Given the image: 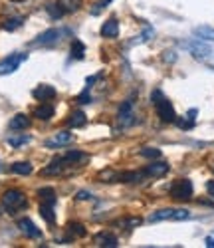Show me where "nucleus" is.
I'll return each mask as SVG.
<instances>
[{
	"label": "nucleus",
	"instance_id": "obj_34",
	"mask_svg": "<svg viewBox=\"0 0 214 248\" xmlns=\"http://www.w3.org/2000/svg\"><path fill=\"white\" fill-rule=\"evenodd\" d=\"M46 10H48V14H50L52 18H60V16L63 14V12H61V8H60L58 4H48V6H46Z\"/></svg>",
	"mask_w": 214,
	"mask_h": 248
},
{
	"label": "nucleus",
	"instance_id": "obj_30",
	"mask_svg": "<svg viewBox=\"0 0 214 248\" xmlns=\"http://www.w3.org/2000/svg\"><path fill=\"white\" fill-rule=\"evenodd\" d=\"M99 181L101 183H117V173L111 169H105L99 173Z\"/></svg>",
	"mask_w": 214,
	"mask_h": 248
},
{
	"label": "nucleus",
	"instance_id": "obj_27",
	"mask_svg": "<svg viewBox=\"0 0 214 248\" xmlns=\"http://www.w3.org/2000/svg\"><path fill=\"white\" fill-rule=\"evenodd\" d=\"M85 56V46L81 40H74L72 42V60H83Z\"/></svg>",
	"mask_w": 214,
	"mask_h": 248
},
{
	"label": "nucleus",
	"instance_id": "obj_6",
	"mask_svg": "<svg viewBox=\"0 0 214 248\" xmlns=\"http://www.w3.org/2000/svg\"><path fill=\"white\" fill-rule=\"evenodd\" d=\"M28 56L26 54H12L8 58H4L2 62H0V76H4V74H12L20 68V64L22 62H26Z\"/></svg>",
	"mask_w": 214,
	"mask_h": 248
},
{
	"label": "nucleus",
	"instance_id": "obj_12",
	"mask_svg": "<svg viewBox=\"0 0 214 248\" xmlns=\"http://www.w3.org/2000/svg\"><path fill=\"white\" fill-rule=\"evenodd\" d=\"M54 113H56L54 106L52 103H46V101H42L40 106L34 109V117H38L40 121H50L54 117Z\"/></svg>",
	"mask_w": 214,
	"mask_h": 248
},
{
	"label": "nucleus",
	"instance_id": "obj_22",
	"mask_svg": "<svg viewBox=\"0 0 214 248\" xmlns=\"http://www.w3.org/2000/svg\"><path fill=\"white\" fill-rule=\"evenodd\" d=\"M40 215H42V218H44L48 224H56V213H54V206H52V204L42 202V206H40Z\"/></svg>",
	"mask_w": 214,
	"mask_h": 248
},
{
	"label": "nucleus",
	"instance_id": "obj_19",
	"mask_svg": "<svg viewBox=\"0 0 214 248\" xmlns=\"http://www.w3.org/2000/svg\"><path fill=\"white\" fill-rule=\"evenodd\" d=\"M58 6L63 14H74L81 8V0H58Z\"/></svg>",
	"mask_w": 214,
	"mask_h": 248
},
{
	"label": "nucleus",
	"instance_id": "obj_16",
	"mask_svg": "<svg viewBox=\"0 0 214 248\" xmlns=\"http://www.w3.org/2000/svg\"><path fill=\"white\" fill-rule=\"evenodd\" d=\"M63 167H66V159L58 157V159H54V161L48 165V167L42 169V175H46V177H50V175H60V173L63 171Z\"/></svg>",
	"mask_w": 214,
	"mask_h": 248
},
{
	"label": "nucleus",
	"instance_id": "obj_24",
	"mask_svg": "<svg viewBox=\"0 0 214 248\" xmlns=\"http://www.w3.org/2000/svg\"><path fill=\"white\" fill-rule=\"evenodd\" d=\"M195 36L200 40H206V42H214V28L210 26H197L195 28Z\"/></svg>",
	"mask_w": 214,
	"mask_h": 248
},
{
	"label": "nucleus",
	"instance_id": "obj_2",
	"mask_svg": "<svg viewBox=\"0 0 214 248\" xmlns=\"http://www.w3.org/2000/svg\"><path fill=\"white\" fill-rule=\"evenodd\" d=\"M190 211L186 209H161L149 215V222H163V220H188Z\"/></svg>",
	"mask_w": 214,
	"mask_h": 248
},
{
	"label": "nucleus",
	"instance_id": "obj_3",
	"mask_svg": "<svg viewBox=\"0 0 214 248\" xmlns=\"http://www.w3.org/2000/svg\"><path fill=\"white\" fill-rule=\"evenodd\" d=\"M168 193L177 201H188L192 197V193H195V187H192L190 179H179V181H175L173 185H170Z\"/></svg>",
	"mask_w": 214,
	"mask_h": 248
},
{
	"label": "nucleus",
	"instance_id": "obj_5",
	"mask_svg": "<svg viewBox=\"0 0 214 248\" xmlns=\"http://www.w3.org/2000/svg\"><path fill=\"white\" fill-rule=\"evenodd\" d=\"M181 48H184V50H188L192 56H195V58H208L210 54H212V50L208 48V46H204L202 44V40L199 38V40H183V42L179 44Z\"/></svg>",
	"mask_w": 214,
	"mask_h": 248
},
{
	"label": "nucleus",
	"instance_id": "obj_38",
	"mask_svg": "<svg viewBox=\"0 0 214 248\" xmlns=\"http://www.w3.org/2000/svg\"><path fill=\"white\" fill-rule=\"evenodd\" d=\"M206 246H208V248H214V238H212V236L206 238Z\"/></svg>",
	"mask_w": 214,
	"mask_h": 248
},
{
	"label": "nucleus",
	"instance_id": "obj_26",
	"mask_svg": "<svg viewBox=\"0 0 214 248\" xmlns=\"http://www.w3.org/2000/svg\"><path fill=\"white\" fill-rule=\"evenodd\" d=\"M143 220L139 217H131V218H121V220H115L113 224L115 226H121V229H135V226H139Z\"/></svg>",
	"mask_w": 214,
	"mask_h": 248
},
{
	"label": "nucleus",
	"instance_id": "obj_9",
	"mask_svg": "<svg viewBox=\"0 0 214 248\" xmlns=\"http://www.w3.org/2000/svg\"><path fill=\"white\" fill-rule=\"evenodd\" d=\"M168 173V163L167 161H153L151 165L145 167L147 177H165Z\"/></svg>",
	"mask_w": 214,
	"mask_h": 248
},
{
	"label": "nucleus",
	"instance_id": "obj_36",
	"mask_svg": "<svg viewBox=\"0 0 214 248\" xmlns=\"http://www.w3.org/2000/svg\"><path fill=\"white\" fill-rule=\"evenodd\" d=\"M77 101L79 103H92V97H90V92L85 90V92H81V95L77 97Z\"/></svg>",
	"mask_w": 214,
	"mask_h": 248
},
{
	"label": "nucleus",
	"instance_id": "obj_25",
	"mask_svg": "<svg viewBox=\"0 0 214 248\" xmlns=\"http://www.w3.org/2000/svg\"><path fill=\"white\" fill-rule=\"evenodd\" d=\"M12 173H16V175H30L32 173V163H28V161L14 163L12 165Z\"/></svg>",
	"mask_w": 214,
	"mask_h": 248
},
{
	"label": "nucleus",
	"instance_id": "obj_20",
	"mask_svg": "<svg viewBox=\"0 0 214 248\" xmlns=\"http://www.w3.org/2000/svg\"><path fill=\"white\" fill-rule=\"evenodd\" d=\"M66 231L70 232V238H83L85 234H88V231H85V226L81 222H68L66 226Z\"/></svg>",
	"mask_w": 214,
	"mask_h": 248
},
{
	"label": "nucleus",
	"instance_id": "obj_11",
	"mask_svg": "<svg viewBox=\"0 0 214 248\" xmlns=\"http://www.w3.org/2000/svg\"><path fill=\"white\" fill-rule=\"evenodd\" d=\"M56 88L54 86H48V84H42V86H38L34 92H32V95L38 99V101H50V99H54L56 97Z\"/></svg>",
	"mask_w": 214,
	"mask_h": 248
},
{
	"label": "nucleus",
	"instance_id": "obj_17",
	"mask_svg": "<svg viewBox=\"0 0 214 248\" xmlns=\"http://www.w3.org/2000/svg\"><path fill=\"white\" fill-rule=\"evenodd\" d=\"M95 242H97V246H103V248H115V246H119L117 236H113L111 232H99L95 236Z\"/></svg>",
	"mask_w": 214,
	"mask_h": 248
},
{
	"label": "nucleus",
	"instance_id": "obj_33",
	"mask_svg": "<svg viewBox=\"0 0 214 248\" xmlns=\"http://www.w3.org/2000/svg\"><path fill=\"white\" fill-rule=\"evenodd\" d=\"M177 123H179L181 129H192L195 127V119H190V117H186V119H179L177 117Z\"/></svg>",
	"mask_w": 214,
	"mask_h": 248
},
{
	"label": "nucleus",
	"instance_id": "obj_23",
	"mask_svg": "<svg viewBox=\"0 0 214 248\" xmlns=\"http://www.w3.org/2000/svg\"><path fill=\"white\" fill-rule=\"evenodd\" d=\"M38 197L42 199V202L52 204V206H54V204H56V201H58V199H56V191H54L52 187H44V189H40V191H38Z\"/></svg>",
	"mask_w": 214,
	"mask_h": 248
},
{
	"label": "nucleus",
	"instance_id": "obj_4",
	"mask_svg": "<svg viewBox=\"0 0 214 248\" xmlns=\"http://www.w3.org/2000/svg\"><path fill=\"white\" fill-rule=\"evenodd\" d=\"M2 204L6 206L10 213H14L16 209H22V206H26V195L22 191H18V189H8L2 195Z\"/></svg>",
	"mask_w": 214,
	"mask_h": 248
},
{
	"label": "nucleus",
	"instance_id": "obj_8",
	"mask_svg": "<svg viewBox=\"0 0 214 248\" xmlns=\"http://www.w3.org/2000/svg\"><path fill=\"white\" fill-rule=\"evenodd\" d=\"M74 141V133H70V131H58L52 139H48L44 145L48 147V149H56V147H61V145H68V143H72Z\"/></svg>",
	"mask_w": 214,
	"mask_h": 248
},
{
	"label": "nucleus",
	"instance_id": "obj_29",
	"mask_svg": "<svg viewBox=\"0 0 214 248\" xmlns=\"http://www.w3.org/2000/svg\"><path fill=\"white\" fill-rule=\"evenodd\" d=\"M20 26H22V18H8V20H4V24H2V28L8 30V32L18 30Z\"/></svg>",
	"mask_w": 214,
	"mask_h": 248
},
{
	"label": "nucleus",
	"instance_id": "obj_15",
	"mask_svg": "<svg viewBox=\"0 0 214 248\" xmlns=\"http://www.w3.org/2000/svg\"><path fill=\"white\" fill-rule=\"evenodd\" d=\"M101 36L103 38H117L119 36V22L115 18H109L107 22H103L101 26Z\"/></svg>",
	"mask_w": 214,
	"mask_h": 248
},
{
	"label": "nucleus",
	"instance_id": "obj_13",
	"mask_svg": "<svg viewBox=\"0 0 214 248\" xmlns=\"http://www.w3.org/2000/svg\"><path fill=\"white\" fill-rule=\"evenodd\" d=\"M58 38H60V30H58V28H50V30H46V32H42L32 44H34V46H38V44H54Z\"/></svg>",
	"mask_w": 214,
	"mask_h": 248
},
{
	"label": "nucleus",
	"instance_id": "obj_14",
	"mask_svg": "<svg viewBox=\"0 0 214 248\" xmlns=\"http://www.w3.org/2000/svg\"><path fill=\"white\" fill-rule=\"evenodd\" d=\"M10 129L12 131H22V129H28V125H30V117L26 115V113H16L12 119H10Z\"/></svg>",
	"mask_w": 214,
	"mask_h": 248
},
{
	"label": "nucleus",
	"instance_id": "obj_35",
	"mask_svg": "<svg viewBox=\"0 0 214 248\" xmlns=\"http://www.w3.org/2000/svg\"><path fill=\"white\" fill-rule=\"evenodd\" d=\"M93 195L90 193V191H77L76 193V201H88V199H92Z\"/></svg>",
	"mask_w": 214,
	"mask_h": 248
},
{
	"label": "nucleus",
	"instance_id": "obj_31",
	"mask_svg": "<svg viewBox=\"0 0 214 248\" xmlns=\"http://www.w3.org/2000/svg\"><path fill=\"white\" fill-rule=\"evenodd\" d=\"M139 155H141V157H145V159H159V157H161V149H155V147H145V149H141V151H139Z\"/></svg>",
	"mask_w": 214,
	"mask_h": 248
},
{
	"label": "nucleus",
	"instance_id": "obj_28",
	"mask_svg": "<svg viewBox=\"0 0 214 248\" xmlns=\"http://www.w3.org/2000/svg\"><path fill=\"white\" fill-rule=\"evenodd\" d=\"M26 143H30V135H12V137H8L10 147H22V145H26Z\"/></svg>",
	"mask_w": 214,
	"mask_h": 248
},
{
	"label": "nucleus",
	"instance_id": "obj_1",
	"mask_svg": "<svg viewBox=\"0 0 214 248\" xmlns=\"http://www.w3.org/2000/svg\"><path fill=\"white\" fill-rule=\"evenodd\" d=\"M151 99H153V106H155L157 115L161 117V121H165V123H173V121H177V113H175L173 103H170V101L163 95L161 90H155V92L151 93Z\"/></svg>",
	"mask_w": 214,
	"mask_h": 248
},
{
	"label": "nucleus",
	"instance_id": "obj_37",
	"mask_svg": "<svg viewBox=\"0 0 214 248\" xmlns=\"http://www.w3.org/2000/svg\"><path fill=\"white\" fill-rule=\"evenodd\" d=\"M206 191H208V195L214 199V181H208V183H206Z\"/></svg>",
	"mask_w": 214,
	"mask_h": 248
},
{
	"label": "nucleus",
	"instance_id": "obj_7",
	"mask_svg": "<svg viewBox=\"0 0 214 248\" xmlns=\"http://www.w3.org/2000/svg\"><path fill=\"white\" fill-rule=\"evenodd\" d=\"M133 101H123V106L119 108V113H117V121H119V125L127 127V125H131L133 123Z\"/></svg>",
	"mask_w": 214,
	"mask_h": 248
},
{
	"label": "nucleus",
	"instance_id": "obj_18",
	"mask_svg": "<svg viewBox=\"0 0 214 248\" xmlns=\"http://www.w3.org/2000/svg\"><path fill=\"white\" fill-rule=\"evenodd\" d=\"M147 175L145 171H127V173H117V183H139Z\"/></svg>",
	"mask_w": 214,
	"mask_h": 248
},
{
	"label": "nucleus",
	"instance_id": "obj_32",
	"mask_svg": "<svg viewBox=\"0 0 214 248\" xmlns=\"http://www.w3.org/2000/svg\"><path fill=\"white\" fill-rule=\"evenodd\" d=\"M63 159H66V163H77V161L85 159V155L81 151H68L66 155H63Z\"/></svg>",
	"mask_w": 214,
	"mask_h": 248
},
{
	"label": "nucleus",
	"instance_id": "obj_21",
	"mask_svg": "<svg viewBox=\"0 0 214 248\" xmlns=\"http://www.w3.org/2000/svg\"><path fill=\"white\" fill-rule=\"evenodd\" d=\"M88 123V117H85L83 111H74L70 117H68V125L70 127H83Z\"/></svg>",
	"mask_w": 214,
	"mask_h": 248
},
{
	"label": "nucleus",
	"instance_id": "obj_10",
	"mask_svg": "<svg viewBox=\"0 0 214 248\" xmlns=\"http://www.w3.org/2000/svg\"><path fill=\"white\" fill-rule=\"evenodd\" d=\"M18 229L22 231V234H26L28 238H40V236H42L40 229H38V226H36L30 218H20V220H18Z\"/></svg>",
	"mask_w": 214,
	"mask_h": 248
}]
</instances>
